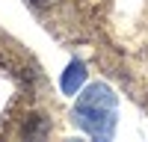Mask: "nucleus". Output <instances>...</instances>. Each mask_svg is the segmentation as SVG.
<instances>
[{
	"mask_svg": "<svg viewBox=\"0 0 148 142\" xmlns=\"http://www.w3.org/2000/svg\"><path fill=\"white\" fill-rule=\"evenodd\" d=\"M83 80H86V68H83V62L74 59V62L65 68V74H62V92H65V95H74V92L80 89Z\"/></svg>",
	"mask_w": 148,
	"mask_h": 142,
	"instance_id": "f03ea898",
	"label": "nucleus"
},
{
	"mask_svg": "<svg viewBox=\"0 0 148 142\" xmlns=\"http://www.w3.org/2000/svg\"><path fill=\"white\" fill-rule=\"evenodd\" d=\"M74 118H77V124L86 133H92L98 139H110L116 130V95L104 83L89 86L77 101Z\"/></svg>",
	"mask_w": 148,
	"mask_h": 142,
	"instance_id": "f257e3e1",
	"label": "nucleus"
}]
</instances>
